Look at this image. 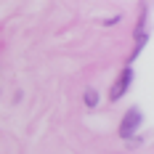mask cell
I'll return each mask as SVG.
<instances>
[{
  "mask_svg": "<svg viewBox=\"0 0 154 154\" xmlns=\"http://www.w3.org/2000/svg\"><path fill=\"white\" fill-rule=\"evenodd\" d=\"M130 80H133V69H130V66H125V69H122V75H120V80L114 82V88H112V93H109V96H112V101H117V98H120V96L128 91Z\"/></svg>",
  "mask_w": 154,
  "mask_h": 154,
  "instance_id": "7a4b0ae2",
  "label": "cell"
},
{
  "mask_svg": "<svg viewBox=\"0 0 154 154\" xmlns=\"http://www.w3.org/2000/svg\"><path fill=\"white\" fill-rule=\"evenodd\" d=\"M96 104H98V93L88 88V91H85V106H91V109H93Z\"/></svg>",
  "mask_w": 154,
  "mask_h": 154,
  "instance_id": "3957f363",
  "label": "cell"
},
{
  "mask_svg": "<svg viewBox=\"0 0 154 154\" xmlns=\"http://www.w3.org/2000/svg\"><path fill=\"white\" fill-rule=\"evenodd\" d=\"M138 125H141V112L138 109H128V114L122 117V125H120V136L122 138H130Z\"/></svg>",
  "mask_w": 154,
  "mask_h": 154,
  "instance_id": "6da1fadb",
  "label": "cell"
}]
</instances>
